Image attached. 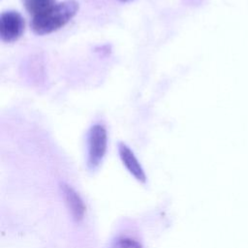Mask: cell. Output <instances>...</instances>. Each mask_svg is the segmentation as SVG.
Listing matches in <instances>:
<instances>
[{
	"mask_svg": "<svg viewBox=\"0 0 248 248\" xmlns=\"http://www.w3.org/2000/svg\"><path fill=\"white\" fill-rule=\"evenodd\" d=\"M24 18L16 11H7L0 16V38L5 43H14L23 34Z\"/></svg>",
	"mask_w": 248,
	"mask_h": 248,
	"instance_id": "cell-3",
	"label": "cell"
},
{
	"mask_svg": "<svg viewBox=\"0 0 248 248\" xmlns=\"http://www.w3.org/2000/svg\"><path fill=\"white\" fill-rule=\"evenodd\" d=\"M108 147V134L101 124L90 127L87 134V167L95 170L102 164Z\"/></svg>",
	"mask_w": 248,
	"mask_h": 248,
	"instance_id": "cell-2",
	"label": "cell"
},
{
	"mask_svg": "<svg viewBox=\"0 0 248 248\" xmlns=\"http://www.w3.org/2000/svg\"><path fill=\"white\" fill-rule=\"evenodd\" d=\"M60 189L62 192L63 199L65 201V203L73 219L76 222L81 221L85 213V205L82 199L78 194V192L67 183L62 182L60 184Z\"/></svg>",
	"mask_w": 248,
	"mask_h": 248,
	"instance_id": "cell-5",
	"label": "cell"
},
{
	"mask_svg": "<svg viewBox=\"0 0 248 248\" xmlns=\"http://www.w3.org/2000/svg\"><path fill=\"white\" fill-rule=\"evenodd\" d=\"M119 157L121 159L122 164L127 169V170L132 174V176L138 180L139 182L144 184L146 182V175L145 172L140 164L139 160L137 159L134 152L131 150V148L125 144L124 142H118L117 145Z\"/></svg>",
	"mask_w": 248,
	"mask_h": 248,
	"instance_id": "cell-4",
	"label": "cell"
},
{
	"mask_svg": "<svg viewBox=\"0 0 248 248\" xmlns=\"http://www.w3.org/2000/svg\"><path fill=\"white\" fill-rule=\"evenodd\" d=\"M118 1L123 2V3H126V2H129V1H131V0H118Z\"/></svg>",
	"mask_w": 248,
	"mask_h": 248,
	"instance_id": "cell-8",
	"label": "cell"
},
{
	"mask_svg": "<svg viewBox=\"0 0 248 248\" xmlns=\"http://www.w3.org/2000/svg\"><path fill=\"white\" fill-rule=\"evenodd\" d=\"M78 3L75 0H65L56 3L46 12L33 16L30 26L36 35L52 33L67 24L78 13Z\"/></svg>",
	"mask_w": 248,
	"mask_h": 248,
	"instance_id": "cell-1",
	"label": "cell"
},
{
	"mask_svg": "<svg viewBox=\"0 0 248 248\" xmlns=\"http://www.w3.org/2000/svg\"><path fill=\"white\" fill-rule=\"evenodd\" d=\"M112 248H142V246L139 241L133 238L121 237L114 242Z\"/></svg>",
	"mask_w": 248,
	"mask_h": 248,
	"instance_id": "cell-7",
	"label": "cell"
},
{
	"mask_svg": "<svg viewBox=\"0 0 248 248\" xmlns=\"http://www.w3.org/2000/svg\"><path fill=\"white\" fill-rule=\"evenodd\" d=\"M25 10L33 16H39L56 4V0H21Z\"/></svg>",
	"mask_w": 248,
	"mask_h": 248,
	"instance_id": "cell-6",
	"label": "cell"
}]
</instances>
